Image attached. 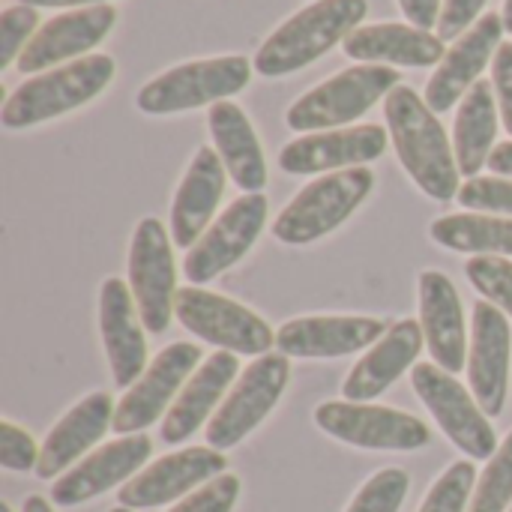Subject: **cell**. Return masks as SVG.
<instances>
[{
	"instance_id": "1",
	"label": "cell",
	"mask_w": 512,
	"mask_h": 512,
	"mask_svg": "<svg viewBox=\"0 0 512 512\" xmlns=\"http://www.w3.org/2000/svg\"><path fill=\"white\" fill-rule=\"evenodd\" d=\"M387 129L393 138V147L399 153V162L414 177V183L435 201L459 198V165L450 150L447 132L435 111L405 84H399L387 102Z\"/></svg>"
},
{
	"instance_id": "2",
	"label": "cell",
	"mask_w": 512,
	"mask_h": 512,
	"mask_svg": "<svg viewBox=\"0 0 512 512\" xmlns=\"http://www.w3.org/2000/svg\"><path fill=\"white\" fill-rule=\"evenodd\" d=\"M366 0H318L288 18L255 54V69L267 78L297 72L345 42L366 18Z\"/></svg>"
},
{
	"instance_id": "3",
	"label": "cell",
	"mask_w": 512,
	"mask_h": 512,
	"mask_svg": "<svg viewBox=\"0 0 512 512\" xmlns=\"http://www.w3.org/2000/svg\"><path fill=\"white\" fill-rule=\"evenodd\" d=\"M114 78V60L108 54L78 57L69 66L36 75L24 81L3 105L0 120L6 129L36 126L42 120H54L72 108H81L93 96H99Z\"/></svg>"
},
{
	"instance_id": "4",
	"label": "cell",
	"mask_w": 512,
	"mask_h": 512,
	"mask_svg": "<svg viewBox=\"0 0 512 512\" xmlns=\"http://www.w3.org/2000/svg\"><path fill=\"white\" fill-rule=\"evenodd\" d=\"M375 174L369 168H345L312 180L276 216L273 234L288 246H303L336 231L372 192Z\"/></svg>"
},
{
	"instance_id": "5",
	"label": "cell",
	"mask_w": 512,
	"mask_h": 512,
	"mask_svg": "<svg viewBox=\"0 0 512 512\" xmlns=\"http://www.w3.org/2000/svg\"><path fill=\"white\" fill-rule=\"evenodd\" d=\"M399 87V72L378 63H360L345 69L288 108V126L297 132L339 129L351 120H360L381 96H390Z\"/></svg>"
},
{
	"instance_id": "6",
	"label": "cell",
	"mask_w": 512,
	"mask_h": 512,
	"mask_svg": "<svg viewBox=\"0 0 512 512\" xmlns=\"http://www.w3.org/2000/svg\"><path fill=\"white\" fill-rule=\"evenodd\" d=\"M252 78V66L246 57H213L183 63L177 69L162 72L138 93V108L147 114H177L201 105H216L225 96L240 93Z\"/></svg>"
},
{
	"instance_id": "7",
	"label": "cell",
	"mask_w": 512,
	"mask_h": 512,
	"mask_svg": "<svg viewBox=\"0 0 512 512\" xmlns=\"http://www.w3.org/2000/svg\"><path fill=\"white\" fill-rule=\"evenodd\" d=\"M174 315L192 336L231 354L264 357L276 345V333L264 318L228 297L201 288H180L174 297Z\"/></svg>"
},
{
	"instance_id": "8",
	"label": "cell",
	"mask_w": 512,
	"mask_h": 512,
	"mask_svg": "<svg viewBox=\"0 0 512 512\" xmlns=\"http://www.w3.org/2000/svg\"><path fill=\"white\" fill-rule=\"evenodd\" d=\"M288 378H291V366L285 354H264L261 360H255L240 375L231 396L222 402V408L210 420L207 444L219 453L237 447L276 408V402L282 399L288 387Z\"/></svg>"
},
{
	"instance_id": "9",
	"label": "cell",
	"mask_w": 512,
	"mask_h": 512,
	"mask_svg": "<svg viewBox=\"0 0 512 512\" xmlns=\"http://www.w3.org/2000/svg\"><path fill=\"white\" fill-rule=\"evenodd\" d=\"M414 390L432 411L444 435L471 459H492L498 453V435L486 420V411L471 399V393L441 366H414Z\"/></svg>"
},
{
	"instance_id": "10",
	"label": "cell",
	"mask_w": 512,
	"mask_h": 512,
	"mask_svg": "<svg viewBox=\"0 0 512 512\" xmlns=\"http://www.w3.org/2000/svg\"><path fill=\"white\" fill-rule=\"evenodd\" d=\"M129 288L147 333H162L174 315L177 273L168 231L159 219L138 222L129 246Z\"/></svg>"
},
{
	"instance_id": "11",
	"label": "cell",
	"mask_w": 512,
	"mask_h": 512,
	"mask_svg": "<svg viewBox=\"0 0 512 512\" xmlns=\"http://www.w3.org/2000/svg\"><path fill=\"white\" fill-rule=\"evenodd\" d=\"M315 423L336 441L363 450H420L432 438L423 420L366 402H324L315 411Z\"/></svg>"
},
{
	"instance_id": "12",
	"label": "cell",
	"mask_w": 512,
	"mask_h": 512,
	"mask_svg": "<svg viewBox=\"0 0 512 512\" xmlns=\"http://www.w3.org/2000/svg\"><path fill=\"white\" fill-rule=\"evenodd\" d=\"M267 219V198L261 192H246L237 198L186 252L183 273L192 285H204L234 267L258 240Z\"/></svg>"
},
{
	"instance_id": "13",
	"label": "cell",
	"mask_w": 512,
	"mask_h": 512,
	"mask_svg": "<svg viewBox=\"0 0 512 512\" xmlns=\"http://www.w3.org/2000/svg\"><path fill=\"white\" fill-rule=\"evenodd\" d=\"M201 360V348L192 342H174L156 354V360L147 366V372L129 387V393L120 399L114 408V423L111 429L120 435H138L147 426H153L171 399L177 396L180 384L192 375V369Z\"/></svg>"
},
{
	"instance_id": "14",
	"label": "cell",
	"mask_w": 512,
	"mask_h": 512,
	"mask_svg": "<svg viewBox=\"0 0 512 512\" xmlns=\"http://www.w3.org/2000/svg\"><path fill=\"white\" fill-rule=\"evenodd\" d=\"M225 468H228L225 456L213 447L180 450V453H171V456L153 462L138 477L126 480L117 501H120V507H129V510L162 507V504H171V501L189 495L195 486L216 480Z\"/></svg>"
},
{
	"instance_id": "15",
	"label": "cell",
	"mask_w": 512,
	"mask_h": 512,
	"mask_svg": "<svg viewBox=\"0 0 512 512\" xmlns=\"http://www.w3.org/2000/svg\"><path fill=\"white\" fill-rule=\"evenodd\" d=\"M501 36H504V18L498 12H489L468 33L456 39V45L447 51V57L438 63V72L426 84V105L435 114L450 111L459 99L468 96L480 72L489 66V60H495V51L501 48Z\"/></svg>"
},
{
	"instance_id": "16",
	"label": "cell",
	"mask_w": 512,
	"mask_h": 512,
	"mask_svg": "<svg viewBox=\"0 0 512 512\" xmlns=\"http://www.w3.org/2000/svg\"><path fill=\"white\" fill-rule=\"evenodd\" d=\"M468 381L486 417H498L504 411L510 384V324L495 303L474 306Z\"/></svg>"
},
{
	"instance_id": "17",
	"label": "cell",
	"mask_w": 512,
	"mask_h": 512,
	"mask_svg": "<svg viewBox=\"0 0 512 512\" xmlns=\"http://www.w3.org/2000/svg\"><path fill=\"white\" fill-rule=\"evenodd\" d=\"M387 150V132L375 123L354 129L312 132L282 147L279 165L288 174H321L378 159Z\"/></svg>"
},
{
	"instance_id": "18",
	"label": "cell",
	"mask_w": 512,
	"mask_h": 512,
	"mask_svg": "<svg viewBox=\"0 0 512 512\" xmlns=\"http://www.w3.org/2000/svg\"><path fill=\"white\" fill-rule=\"evenodd\" d=\"M150 453H153V444L141 432L117 438V441L105 444L102 450H96L93 456H87L69 474H63L51 486V501L57 507H78L96 495H105L108 489L129 480L138 468H144Z\"/></svg>"
},
{
	"instance_id": "19",
	"label": "cell",
	"mask_w": 512,
	"mask_h": 512,
	"mask_svg": "<svg viewBox=\"0 0 512 512\" xmlns=\"http://www.w3.org/2000/svg\"><path fill=\"white\" fill-rule=\"evenodd\" d=\"M114 21H117V9L108 3L63 12V15L51 18L48 24H42L39 33H33V39L24 45V51L18 57V69L42 72L60 60H72V57L96 48L108 36Z\"/></svg>"
},
{
	"instance_id": "20",
	"label": "cell",
	"mask_w": 512,
	"mask_h": 512,
	"mask_svg": "<svg viewBox=\"0 0 512 512\" xmlns=\"http://www.w3.org/2000/svg\"><path fill=\"white\" fill-rule=\"evenodd\" d=\"M138 318L132 288L120 279H105L99 291V330L117 387H132L147 372V339Z\"/></svg>"
},
{
	"instance_id": "21",
	"label": "cell",
	"mask_w": 512,
	"mask_h": 512,
	"mask_svg": "<svg viewBox=\"0 0 512 512\" xmlns=\"http://www.w3.org/2000/svg\"><path fill=\"white\" fill-rule=\"evenodd\" d=\"M387 336V324L378 318H297L279 327L276 348L285 357H345L360 348H369Z\"/></svg>"
},
{
	"instance_id": "22",
	"label": "cell",
	"mask_w": 512,
	"mask_h": 512,
	"mask_svg": "<svg viewBox=\"0 0 512 512\" xmlns=\"http://www.w3.org/2000/svg\"><path fill=\"white\" fill-rule=\"evenodd\" d=\"M222 192H225V162L216 150L201 147L174 195V207H171L174 246L189 252L204 237L222 201Z\"/></svg>"
},
{
	"instance_id": "23",
	"label": "cell",
	"mask_w": 512,
	"mask_h": 512,
	"mask_svg": "<svg viewBox=\"0 0 512 512\" xmlns=\"http://www.w3.org/2000/svg\"><path fill=\"white\" fill-rule=\"evenodd\" d=\"M420 324L426 345L432 351V360L450 372L459 375L465 369V315L456 285L438 273L426 270L420 276Z\"/></svg>"
},
{
	"instance_id": "24",
	"label": "cell",
	"mask_w": 512,
	"mask_h": 512,
	"mask_svg": "<svg viewBox=\"0 0 512 512\" xmlns=\"http://www.w3.org/2000/svg\"><path fill=\"white\" fill-rule=\"evenodd\" d=\"M423 342H426L423 324L411 318L393 324L387 336L375 342V348L351 369L348 381L342 384L345 402H369L384 390H390L402 378V372L420 357Z\"/></svg>"
},
{
	"instance_id": "25",
	"label": "cell",
	"mask_w": 512,
	"mask_h": 512,
	"mask_svg": "<svg viewBox=\"0 0 512 512\" xmlns=\"http://www.w3.org/2000/svg\"><path fill=\"white\" fill-rule=\"evenodd\" d=\"M114 423V402L108 393H90L84 396L45 438L39 450L36 477L51 480L60 471H66L75 459H81Z\"/></svg>"
},
{
	"instance_id": "26",
	"label": "cell",
	"mask_w": 512,
	"mask_h": 512,
	"mask_svg": "<svg viewBox=\"0 0 512 512\" xmlns=\"http://www.w3.org/2000/svg\"><path fill=\"white\" fill-rule=\"evenodd\" d=\"M237 369H240V363L231 351H219L210 360H204L198 366V372L180 390L177 402L168 408V417L162 423V441L177 447L186 438H192L201 429V423L213 414V408L225 396L228 384L237 378Z\"/></svg>"
},
{
	"instance_id": "27",
	"label": "cell",
	"mask_w": 512,
	"mask_h": 512,
	"mask_svg": "<svg viewBox=\"0 0 512 512\" xmlns=\"http://www.w3.org/2000/svg\"><path fill=\"white\" fill-rule=\"evenodd\" d=\"M345 54L366 63L432 66L447 57L444 39L408 24H369L345 39Z\"/></svg>"
},
{
	"instance_id": "28",
	"label": "cell",
	"mask_w": 512,
	"mask_h": 512,
	"mask_svg": "<svg viewBox=\"0 0 512 512\" xmlns=\"http://www.w3.org/2000/svg\"><path fill=\"white\" fill-rule=\"evenodd\" d=\"M207 123L231 180L243 192H261L267 186V162L249 117L234 102H216L210 105Z\"/></svg>"
},
{
	"instance_id": "29",
	"label": "cell",
	"mask_w": 512,
	"mask_h": 512,
	"mask_svg": "<svg viewBox=\"0 0 512 512\" xmlns=\"http://www.w3.org/2000/svg\"><path fill=\"white\" fill-rule=\"evenodd\" d=\"M492 81H477L459 105L456 114V165L465 177H477L483 165H489L492 144L498 135V111Z\"/></svg>"
},
{
	"instance_id": "30",
	"label": "cell",
	"mask_w": 512,
	"mask_h": 512,
	"mask_svg": "<svg viewBox=\"0 0 512 512\" xmlns=\"http://www.w3.org/2000/svg\"><path fill=\"white\" fill-rule=\"evenodd\" d=\"M432 240L453 249V252H474V255H512V219L498 216H441L432 225Z\"/></svg>"
},
{
	"instance_id": "31",
	"label": "cell",
	"mask_w": 512,
	"mask_h": 512,
	"mask_svg": "<svg viewBox=\"0 0 512 512\" xmlns=\"http://www.w3.org/2000/svg\"><path fill=\"white\" fill-rule=\"evenodd\" d=\"M512 504V432L489 459L468 512H504Z\"/></svg>"
},
{
	"instance_id": "32",
	"label": "cell",
	"mask_w": 512,
	"mask_h": 512,
	"mask_svg": "<svg viewBox=\"0 0 512 512\" xmlns=\"http://www.w3.org/2000/svg\"><path fill=\"white\" fill-rule=\"evenodd\" d=\"M408 489L411 480L402 468H384L357 492L345 512H399L402 501L408 498Z\"/></svg>"
},
{
	"instance_id": "33",
	"label": "cell",
	"mask_w": 512,
	"mask_h": 512,
	"mask_svg": "<svg viewBox=\"0 0 512 512\" xmlns=\"http://www.w3.org/2000/svg\"><path fill=\"white\" fill-rule=\"evenodd\" d=\"M474 483H477V468L471 462H456L429 489L420 512H465Z\"/></svg>"
},
{
	"instance_id": "34",
	"label": "cell",
	"mask_w": 512,
	"mask_h": 512,
	"mask_svg": "<svg viewBox=\"0 0 512 512\" xmlns=\"http://www.w3.org/2000/svg\"><path fill=\"white\" fill-rule=\"evenodd\" d=\"M468 279L471 285L498 309H504L512 318V264L507 258H492V255H477L468 261Z\"/></svg>"
},
{
	"instance_id": "35",
	"label": "cell",
	"mask_w": 512,
	"mask_h": 512,
	"mask_svg": "<svg viewBox=\"0 0 512 512\" xmlns=\"http://www.w3.org/2000/svg\"><path fill=\"white\" fill-rule=\"evenodd\" d=\"M39 24V15L33 6H9L3 15H0V69H6L12 60L18 63L21 51H24V42H30L33 30Z\"/></svg>"
},
{
	"instance_id": "36",
	"label": "cell",
	"mask_w": 512,
	"mask_h": 512,
	"mask_svg": "<svg viewBox=\"0 0 512 512\" xmlns=\"http://www.w3.org/2000/svg\"><path fill=\"white\" fill-rule=\"evenodd\" d=\"M459 204L468 210H489V213H510L512 216V180L474 177L459 189Z\"/></svg>"
},
{
	"instance_id": "37",
	"label": "cell",
	"mask_w": 512,
	"mask_h": 512,
	"mask_svg": "<svg viewBox=\"0 0 512 512\" xmlns=\"http://www.w3.org/2000/svg\"><path fill=\"white\" fill-rule=\"evenodd\" d=\"M237 498H240V480L231 474H219L216 480L204 483L198 492H192L168 512H231Z\"/></svg>"
},
{
	"instance_id": "38",
	"label": "cell",
	"mask_w": 512,
	"mask_h": 512,
	"mask_svg": "<svg viewBox=\"0 0 512 512\" xmlns=\"http://www.w3.org/2000/svg\"><path fill=\"white\" fill-rule=\"evenodd\" d=\"M39 450L42 447H36V441L24 429H18L9 420L0 423V465L6 471H36Z\"/></svg>"
},
{
	"instance_id": "39",
	"label": "cell",
	"mask_w": 512,
	"mask_h": 512,
	"mask_svg": "<svg viewBox=\"0 0 512 512\" xmlns=\"http://www.w3.org/2000/svg\"><path fill=\"white\" fill-rule=\"evenodd\" d=\"M483 6H486V0H444L441 18H438V36L456 39L459 33H465L477 21Z\"/></svg>"
},
{
	"instance_id": "40",
	"label": "cell",
	"mask_w": 512,
	"mask_h": 512,
	"mask_svg": "<svg viewBox=\"0 0 512 512\" xmlns=\"http://www.w3.org/2000/svg\"><path fill=\"white\" fill-rule=\"evenodd\" d=\"M492 84L498 90V102H501V114H504V129L512 135V42H504L495 51Z\"/></svg>"
},
{
	"instance_id": "41",
	"label": "cell",
	"mask_w": 512,
	"mask_h": 512,
	"mask_svg": "<svg viewBox=\"0 0 512 512\" xmlns=\"http://www.w3.org/2000/svg\"><path fill=\"white\" fill-rule=\"evenodd\" d=\"M399 6L408 15V21L420 30H429L441 18V0H399Z\"/></svg>"
},
{
	"instance_id": "42",
	"label": "cell",
	"mask_w": 512,
	"mask_h": 512,
	"mask_svg": "<svg viewBox=\"0 0 512 512\" xmlns=\"http://www.w3.org/2000/svg\"><path fill=\"white\" fill-rule=\"evenodd\" d=\"M489 168L495 174H504V177H512V141L507 144H498L489 156Z\"/></svg>"
},
{
	"instance_id": "43",
	"label": "cell",
	"mask_w": 512,
	"mask_h": 512,
	"mask_svg": "<svg viewBox=\"0 0 512 512\" xmlns=\"http://www.w3.org/2000/svg\"><path fill=\"white\" fill-rule=\"evenodd\" d=\"M24 6H81V3H99V0H21Z\"/></svg>"
},
{
	"instance_id": "44",
	"label": "cell",
	"mask_w": 512,
	"mask_h": 512,
	"mask_svg": "<svg viewBox=\"0 0 512 512\" xmlns=\"http://www.w3.org/2000/svg\"><path fill=\"white\" fill-rule=\"evenodd\" d=\"M24 512H54V510H51V504H48L45 498H39V495H30V498L24 501Z\"/></svg>"
},
{
	"instance_id": "45",
	"label": "cell",
	"mask_w": 512,
	"mask_h": 512,
	"mask_svg": "<svg viewBox=\"0 0 512 512\" xmlns=\"http://www.w3.org/2000/svg\"><path fill=\"white\" fill-rule=\"evenodd\" d=\"M504 30H510L512 33V0H504Z\"/></svg>"
},
{
	"instance_id": "46",
	"label": "cell",
	"mask_w": 512,
	"mask_h": 512,
	"mask_svg": "<svg viewBox=\"0 0 512 512\" xmlns=\"http://www.w3.org/2000/svg\"><path fill=\"white\" fill-rule=\"evenodd\" d=\"M0 512H12V507L9 504H0Z\"/></svg>"
},
{
	"instance_id": "47",
	"label": "cell",
	"mask_w": 512,
	"mask_h": 512,
	"mask_svg": "<svg viewBox=\"0 0 512 512\" xmlns=\"http://www.w3.org/2000/svg\"><path fill=\"white\" fill-rule=\"evenodd\" d=\"M111 512H132L129 507H117V510H111Z\"/></svg>"
},
{
	"instance_id": "48",
	"label": "cell",
	"mask_w": 512,
	"mask_h": 512,
	"mask_svg": "<svg viewBox=\"0 0 512 512\" xmlns=\"http://www.w3.org/2000/svg\"><path fill=\"white\" fill-rule=\"evenodd\" d=\"M510 512H512V510H510Z\"/></svg>"
}]
</instances>
